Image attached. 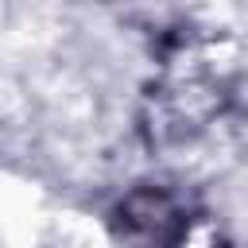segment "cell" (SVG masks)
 <instances>
[{"instance_id":"obj_1","label":"cell","mask_w":248,"mask_h":248,"mask_svg":"<svg viewBox=\"0 0 248 248\" xmlns=\"http://www.w3.org/2000/svg\"><path fill=\"white\" fill-rule=\"evenodd\" d=\"M229 101V70L209 46H186L174 54L151 97H147V132L155 143H178L209 128Z\"/></svg>"},{"instance_id":"obj_2","label":"cell","mask_w":248,"mask_h":248,"mask_svg":"<svg viewBox=\"0 0 248 248\" xmlns=\"http://www.w3.org/2000/svg\"><path fill=\"white\" fill-rule=\"evenodd\" d=\"M112 240L120 248H186L194 240V213L182 194L167 186H132L112 217Z\"/></svg>"}]
</instances>
